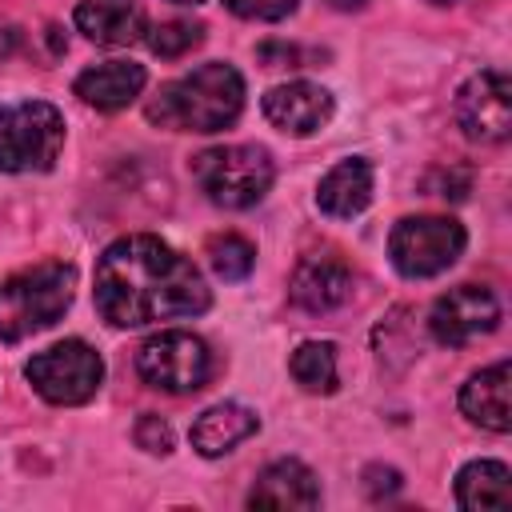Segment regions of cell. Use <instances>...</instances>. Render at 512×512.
<instances>
[{
	"label": "cell",
	"mask_w": 512,
	"mask_h": 512,
	"mask_svg": "<svg viewBox=\"0 0 512 512\" xmlns=\"http://www.w3.org/2000/svg\"><path fill=\"white\" fill-rule=\"evenodd\" d=\"M200 268L160 236H120L96 264V308L112 328H148L208 308Z\"/></svg>",
	"instance_id": "obj_1"
},
{
	"label": "cell",
	"mask_w": 512,
	"mask_h": 512,
	"mask_svg": "<svg viewBox=\"0 0 512 512\" xmlns=\"http://www.w3.org/2000/svg\"><path fill=\"white\" fill-rule=\"evenodd\" d=\"M240 108H244V76L232 64L212 60L164 84L148 104V120L172 132H220L236 124Z\"/></svg>",
	"instance_id": "obj_2"
},
{
	"label": "cell",
	"mask_w": 512,
	"mask_h": 512,
	"mask_svg": "<svg viewBox=\"0 0 512 512\" xmlns=\"http://www.w3.org/2000/svg\"><path fill=\"white\" fill-rule=\"evenodd\" d=\"M76 292V268L64 260L32 264L0 284V340L16 344L32 332H44L64 316Z\"/></svg>",
	"instance_id": "obj_3"
},
{
	"label": "cell",
	"mask_w": 512,
	"mask_h": 512,
	"mask_svg": "<svg viewBox=\"0 0 512 512\" xmlns=\"http://www.w3.org/2000/svg\"><path fill=\"white\" fill-rule=\"evenodd\" d=\"M192 176L216 208L240 212L268 196V188L276 180V164L256 144H224V148L200 152L192 160Z\"/></svg>",
	"instance_id": "obj_4"
},
{
	"label": "cell",
	"mask_w": 512,
	"mask_h": 512,
	"mask_svg": "<svg viewBox=\"0 0 512 512\" xmlns=\"http://www.w3.org/2000/svg\"><path fill=\"white\" fill-rule=\"evenodd\" d=\"M64 148V116L48 100L0 104V172H48Z\"/></svg>",
	"instance_id": "obj_5"
},
{
	"label": "cell",
	"mask_w": 512,
	"mask_h": 512,
	"mask_svg": "<svg viewBox=\"0 0 512 512\" xmlns=\"http://www.w3.org/2000/svg\"><path fill=\"white\" fill-rule=\"evenodd\" d=\"M464 244H468V236H464L460 220H452V216H408L392 228L388 256H392L400 276L424 280V276H440L444 268H452L460 260Z\"/></svg>",
	"instance_id": "obj_6"
},
{
	"label": "cell",
	"mask_w": 512,
	"mask_h": 512,
	"mask_svg": "<svg viewBox=\"0 0 512 512\" xmlns=\"http://www.w3.org/2000/svg\"><path fill=\"white\" fill-rule=\"evenodd\" d=\"M136 372L144 384L160 388V392H172V396H188V392H200L212 376V352L200 336L192 332H156L140 344L136 352Z\"/></svg>",
	"instance_id": "obj_7"
},
{
	"label": "cell",
	"mask_w": 512,
	"mask_h": 512,
	"mask_svg": "<svg viewBox=\"0 0 512 512\" xmlns=\"http://www.w3.org/2000/svg\"><path fill=\"white\" fill-rule=\"evenodd\" d=\"M24 376L48 404H84L104 380V360L84 340H64L36 352L24 364Z\"/></svg>",
	"instance_id": "obj_8"
},
{
	"label": "cell",
	"mask_w": 512,
	"mask_h": 512,
	"mask_svg": "<svg viewBox=\"0 0 512 512\" xmlns=\"http://www.w3.org/2000/svg\"><path fill=\"white\" fill-rule=\"evenodd\" d=\"M456 124L468 140L480 144H504L512 132V80L500 68L476 72L456 92Z\"/></svg>",
	"instance_id": "obj_9"
},
{
	"label": "cell",
	"mask_w": 512,
	"mask_h": 512,
	"mask_svg": "<svg viewBox=\"0 0 512 512\" xmlns=\"http://www.w3.org/2000/svg\"><path fill=\"white\" fill-rule=\"evenodd\" d=\"M496 324H500V300L484 284H460V288L444 292L428 312L432 336L448 348H464V344L488 336Z\"/></svg>",
	"instance_id": "obj_10"
},
{
	"label": "cell",
	"mask_w": 512,
	"mask_h": 512,
	"mask_svg": "<svg viewBox=\"0 0 512 512\" xmlns=\"http://www.w3.org/2000/svg\"><path fill=\"white\" fill-rule=\"evenodd\" d=\"M264 116L288 136H312L332 120V92L312 80H288L264 92Z\"/></svg>",
	"instance_id": "obj_11"
},
{
	"label": "cell",
	"mask_w": 512,
	"mask_h": 512,
	"mask_svg": "<svg viewBox=\"0 0 512 512\" xmlns=\"http://www.w3.org/2000/svg\"><path fill=\"white\" fill-rule=\"evenodd\" d=\"M288 292H292V304L304 312H332L352 292V268L332 252L304 256L292 272Z\"/></svg>",
	"instance_id": "obj_12"
},
{
	"label": "cell",
	"mask_w": 512,
	"mask_h": 512,
	"mask_svg": "<svg viewBox=\"0 0 512 512\" xmlns=\"http://www.w3.org/2000/svg\"><path fill=\"white\" fill-rule=\"evenodd\" d=\"M320 504V484L316 472L300 460H272L252 492H248V508H272V512H304Z\"/></svg>",
	"instance_id": "obj_13"
},
{
	"label": "cell",
	"mask_w": 512,
	"mask_h": 512,
	"mask_svg": "<svg viewBox=\"0 0 512 512\" xmlns=\"http://www.w3.org/2000/svg\"><path fill=\"white\" fill-rule=\"evenodd\" d=\"M460 412L488 432L512 428V368H508V360L468 376V384L460 388Z\"/></svg>",
	"instance_id": "obj_14"
},
{
	"label": "cell",
	"mask_w": 512,
	"mask_h": 512,
	"mask_svg": "<svg viewBox=\"0 0 512 512\" xmlns=\"http://www.w3.org/2000/svg\"><path fill=\"white\" fill-rule=\"evenodd\" d=\"M372 184H376V172L364 156H348L340 164H332L320 184H316V208L324 216H336V220H352L368 208L372 200Z\"/></svg>",
	"instance_id": "obj_15"
},
{
	"label": "cell",
	"mask_w": 512,
	"mask_h": 512,
	"mask_svg": "<svg viewBox=\"0 0 512 512\" xmlns=\"http://www.w3.org/2000/svg\"><path fill=\"white\" fill-rule=\"evenodd\" d=\"M148 76L140 64L132 60H108V64H92L76 76V96L88 104V108H100V112H116V108H128L140 92H144Z\"/></svg>",
	"instance_id": "obj_16"
},
{
	"label": "cell",
	"mask_w": 512,
	"mask_h": 512,
	"mask_svg": "<svg viewBox=\"0 0 512 512\" xmlns=\"http://www.w3.org/2000/svg\"><path fill=\"white\" fill-rule=\"evenodd\" d=\"M76 28L104 48L136 44L144 36V4L140 0H80Z\"/></svg>",
	"instance_id": "obj_17"
},
{
	"label": "cell",
	"mask_w": 512,
	"mask_h": 512,
	"mask_svg": "<svg viewBox=\"0 0 512 512\" xmlns=\"http://www.w3.org/2000/svg\"><path fill=\"white\" fill-rule=\"evenodd\" d=\"M256 428H260V420L244 404H212L208 412L196 416V424H192L188 436H192V448L212 460V456L232 452L248 436H256Z\"/></svg>",
	"instance_id": "obj_18"
},
{
	"label": "cell",
	"mask_w": 512,
	"mask_h": 512,
	"mask_svg": "<svg viewBox=\"0 0 512 512\" xmlns=\"http://www.w3.org/2000/svg\"><path fill=\"white\" fill-rule=\"evenodd\" d=\"M456 504L468 512L512 508V472L500 460H472L456 476Z\"/></svg>",
	"instance_id": "obj_19"
},
{
	"label": "cell",
	"mask_w": 512,
	"mask_h": 512,
	"mask_svg": "<svg viewBox=\"0 0 512 512\" xmlns=\"http://www.w3.org/2000/svg\"><path fill=\"white\" fill-rule=\"evenodd\" d=\"M288 368H292V380L304 392H336L340 372H336V348L328 340H304L292 352Z\"/></svg>",
	"instance_id": "obj_20"
},
{
	"label": "cell",
	"mask_w": 512,
	"mask_h": 512,
	"mask_svg": "<svg viewBox=\"0 0 512 512\" xmlns=\"http://www.w3.org/2000/svg\"><path fill=\"white\" fill-rule=\"evenodd\" d=\"M208 264L220 280H244L256 264V248L236 236V232H224V236H212L208 240Z\"/></svg>",
	"instance_id": "obj_21"
},
{
	"label": "cell",
	"mask_w": 512,
	"mask_h": 512,
	"mask_svg": "<svg viewBox=\"0 0 512 512\" xmlns=\"http://www.w3.org/2000/svg\"><path fill=\"white\" fill-rule=\"evenodd\" d=\"M200 40H204V28H200V24H192V20H168V24L152 28L148 48H152L156 56H164V60H176V56L192 52Z\"/></svg>",
	"instance_id": "obj_22"
},
{
	"label": "cell",
	"mask_w": 512,
	"mask_h": 512,
	"mask_svg": "<svg viewBox=\"0 0 512 512\" xmlns=\"http://www.w3.org/2000/svg\"><path fill=\"white\" fill-rule=\"evenodd\" d=\"M300 0H228V8L244 20H284L296 12Z\"/></svg>",
	"instance_id": "obj_23"
},
{
	"label": "cell",
	"mask_w": 512,
	"mask_h": 512,
	"mask_svg": "<svg viewBox=\"0 0 512 512\" xmlns=\"http://www.w3.org/2000/svg\"><path fill=\"white\" fill-rule=\"evenodd\" d=\"M136 444L152 456H168L172 452V428L160 420V416H140L136 424Z\"/></svg>",
	"instance_id": "obj_24"
},
{
	"label": "cell",
	"mask_w": 512,
	"mask_h": 512,
	"mask_svg": "<svg viewBox=\"0 0 512 512\" xmlns=\"http://www.w3.org/2000/svg\"><path fill=\"white\" fill-rule=\"evenodd\" d=\"M332 8H340V12H356V8H364V0H328Z\"/></svg>",
	"instance_id": "obj_25"
},
{
	"label": "cell",
	"mask_w": 512,
	"mask_h": 512,
	"mask_svg": "<svg viewBox=\"0 0 512 512\" xmlns=\"http://www.w3.org/2000/svg\"><path fill=\"white\" fill-rule=\"evenodd\" d=\"M176 4H200V0H176Z\"/></svg>",
	"instance_id": "obj_26"
}]
</instances>
